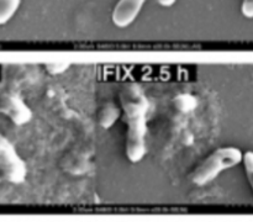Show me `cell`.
Returning a JSON list of instances; mask_svg holds the SVG:
<instances>
[{
	"label": "cell",
	"instance_id": "8992f818",
	"mask_svg": "<svg viewBox=\"0 0 253 222\" xmlns=\"http://www.w3.org/2000/svg\"><path fill=\"white\" fill-rule=\"evenodd\" d=\"M21 0H0V26L7 24L20 9Z\"/></svg>",
	"mask_w": 253,
	"mask_h": 222
},
{
	"label": "cell",
	"instance_id": "5b68a950",
	"mask_svg": "<svg viewBox=\"0 0 253 222\" xmlns=\"http://www.w3.org/2000/svg\"><path fill=\"white\" fill-rule=\"evenodd\" d=\"M146 0H119L111 15L114 25L119 29H126L133 24L140 15Z\"/></svg>",
	"mask_w": 253,
	"mask_h": 222
},
{
	"label": "cell",
	"instance_id": "30bf717a",
	"mask_svg": "<svg viewBox=\"0 0 253 222\" xmlns=\"http://www.w3.org/2000/svg\"><path fill=\"white\" fill-rule=\"evenodd\" d=\"M68 68V64L67 63H53V64H48L47 66V71L51 72V73L56 74V73H62L66 69Z\"/></svg>",
	"mask_w": 253,
	"mask_h": 222
},
{
	"label": "cell",
	"instance_id": "9c48e42d",
	"mask_svg": "<svg viewBox=\"0 0 253 222\" xmlns=\"http://www.w3.org/2000/svg\"><path fill=\"white\" fill-rule=\"evenodd\" d=\"M242 15L247 19H253V0H244L241 5Z\"/></svg>",
	"mask_w": 253,
	"mask_h": 222
},
{
	"label": "cell",
	"instance_id": "ba28073f",
	"mask_svg": "<svg viewBox=\"0 0 253 222\" xmlns=\"http://www.w3.org/2000/svg\"><path fill=\"white\" fill-rule=\"evenodd\" d=\"M242 162L245 164V170H246L247 179H249L250 184H251L252 190H253V152L252 150H249L244 154V158H242Z\"/></svg>",
	"mask_w": 253,
	"mask_h": 222
},
{
	"label": "cell",
	"instance_id": "52a82bcc",
	"mask_svg": "<svg viewBox=\"0 0 253 222\" xmlns=\"http://www.w3.org/2000/svg\"><path fill=\"white\" fill-rule=\"evenodd\" d=\"M119 117V109H116L113 104H109L101 110L99 116V122L103 128H110Z\"/></svg>",
	"mask_w": 253,
	"mask_h": 222
},
{
	"label": "cell",
	"instance_id": "3957f363",
	"mask_svg": "<svg viewBox=\"0 0 253 222\" xmlns=\"http://www.w3.org/2000/svg\"><path fill=\"white\" fill-rule=\"evenodd\" d=\"M0 174L12 184H22L27 177V167L16 148L6 137L0 135Z\"/></svg>",
	"mask_w": 253,
	"mask_h": 222
},
{
	"label": "cell",
	"instance_id": "6da1fadb",
	"mask_svg": "<svg viewBox=\"0 0 253 222\" xmlns=\"http://www.w3.org/2000/svg\"><path fill=\"white\" fill-rule=\"evenodd\" d=\"M120 101L123 106L126 133V155L132 163H138L147 153V113L150 104L142 89L137 84H127L121 89Z\"/></svg>",
	"mask_w": 253,
	"mask_h": 222
},
{
	"label": "cell",
	"instance_id": "8fae6325",
	"mask_svg": "<svg viewBox=\"0 0 253 222\" xmlns=\"http://www.w3.org/2000/svg\"><path fill=\"white\" fill-rule=\"evenodd\" d=\"M161 6H165V7H170L177 2V0H156Z\"/></svg>",
	"mask_w": 253,
	"mask_h": 222
},
{
	"label": "cell",
	"instance_id": "277c9868",
	"mask_svg": "<svg viewBox=\"0 0 253 222\" xmlns=\"http://www.w3.org/2000/svg\"><path fill=\"white\" fill-rule=\"evenodd\" d=\"M0 112L7 116L17 126L25 125L32 118L31 109L14 93H5L0 95Z\"/></svg>",
	"mask_w": 253,
	"mask_h": 222
},
{
	"label": "cell",
	"instance_id": "7a4b0ae2",
	"mask_svg": "<svg viewBox=\"0 0 253 222\" xmlns=\"http://www.w3.org/2000/svg\"><path fill=\"white\" fill-rule=\"evenodd\" d=\"M244 153L237 147H221L211 153L192 174V182L205 186L214 182L222 172L236 167L242 162Z\"/></svg>",
	"mask_w": 253,
	"mask_h": 222
}]
</instances>
